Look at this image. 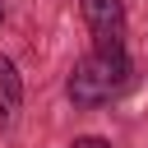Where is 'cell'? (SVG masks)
I'll return each mask as SVG.
<instances>
[{"label":"cell","mask_w":148,"mask_h":148,"mask_svg":"<svg viewBox=\"0 0 148 148\" xmlns=\"http://www.w3.org/2000/svg\"><path fill=\"white\" fill-rule=\"evenodd\" d=\"M130 83V56H125V46H116V51H92V56H83L79 65H74V74H69V97L79 102V106H102V102H111L120 88Z\"/></svg>","instance_id":"1"},{"label":"cell","mask_w":148,"mask_h":148,"mask_svg":"<svg viewBox=\"0 0 148 148\" xmlns=\"http://www.w3.org/2000/svg\"><path fill=\"white\" fill-rule=\"evenodd\" d=\"M18 102H23V83L14 74V60L0 56V125H9L18 116Z\"/></svg>","instance_id":"3"},{"label":"cell","mask_w":148,"mask_h":148,"mask_svg":"<svg viewBox=\"0 0 148 148\" xmlns=\"http://www.w3.org/2000/svg\"><path fill=\"white\" fill-rule=\"evenodd\" d=\"M74 148H111V143H106V139H79Z\"/></svg>","instance_id":"4"},{"label":"cell","mask_w":148,"mask_h":148,"mask_svg":"<svg viewBox=\"0 0 148 148\" xmlns=\"http://www.w3.org/2000/svg\"><path fill=\"white\" fill-rule=\"evenodd\" d=\"M79 5H83V18H88V28H92V37H97L102 51L125 46L120 42L125 37V5L120 0H79Z\"/></svg>","instance_id":"2"}]
</instances>
